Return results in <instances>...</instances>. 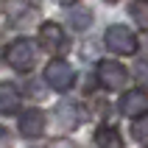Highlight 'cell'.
<instances>
[{"label": "cell", "mask_w": 148, "mask_h": 148, "mask_svg": "<svg viewBox=\"0 0 148 148\" xmlns=\"http://www.w3.org/2000/svg\"><path fill=\"white\" fill-rule=\"evenodd\" d=\"M34 8H31V3H25V0H8L6 3V17L8 20H14V23H20L23 17H28Z\"/></svg>", "instance_id": "obj_10"}, {"label": "cell", "mask_w": 148, "mask_h": 148, "mask_svg": "<svg viewBox=\"0 0 148 148\" xmlns=\"http://www.w3.org/2000/svg\"><path fill=\"white\" fill-rule=\"evenodd\" d=\"M103 42L112 53H120V56H132L137 53V36H134L126 25H109L106 34H103Z\"/></svg>", "instance_id": "obj_2"}, {"label": "cell", "mask_w": 148, "mask_h": 148, "mask_svg": "<svg viewBox=\"0 0 148 148\" xmlns=\"http://www.w3.org/2000/svg\"><path fill=\"white\" fill-rule=\"evenodd\" d=\"M20 90L11 81H0V115H11L20 109Z\"/></svg>", "instance_id": "obj_8"}, {"label": "cell", "mask_w": 148, "mask_h": 148, "mask_svg": "<svg viewBox=\"0 0 148 148\" xmlns=\"http://www.w3.org/2000/svg\"><path fill=\"white\" fill-rule=\"evenodd\" d=\"M45 81L56 92H67L73 87V81H75V70L67 64V62H62V59H53V62L45 67Z\"/></svg>", "instance_id": "obj_3"}, {"label": "cell", "mask_w": 148, "mask_h": 148, "mask_svg": "<svg viewBox=\"0 0 148 148\" xmlns=\"http://www.w3.org/2000/svg\"><path fill=\"white\" fill-rule=\"evenodd\" d=\"M17 126H20V134L23 137L36 140L45 132V112H39V109H25L23 115H20V123Z\"/></svg>", "instance_id": "obj_6"}, {"label": "cell", "mask_w": 148, "mask_h": 148, "mask_svg": "<svg viewBox=\"0 0 148 148\" xmlns=\"http://www.w3.org/2000/svg\"><path fill=\"white\" fill-rule=\"evenodd\" d=\"M95 145L98 148H126L123 137L117 134L115 126H101L98 132H95Z\"/></svg>", "instance_id": "obj_9"}, {"label": "cell", "mask_w": 148, "mask_h": 148, "mask_svg": "<svg viewBox=\"0 0 148 148\" xmlns=\"http://www.w3.org/2000/svg\"><path fill=\"white\" fill-rule=\"evenodd\" d=\"M132 14H134V20H137L143 28H148V3H134Z\"/></svg>", "instance_id": "obj_14"}, {"label": "cell", "mask_w": 148, "mask_h": 148, "mask_svg": "<svg viewBox=\"0 0 148 148\" xmlns=\"http://www.w3.org/2000/svg\"><path fill=\"white\" fill-rule=\"evenodd\" d=\"M67 23L73 25L75 31H84V28H90V23H92V11L90 8H73L70 17H67Z\"/></svg>", "instance_id": "obj_11"}, {"label": "cell", "mask_w": 148, "mask_h": 148, "mask_svg": "<svg viewBox=\"0 0 148 148\" xmlns=\"http://www.w3.org/2000/svg\"><path fill=\"white\" fill-rule=\"evenodd\" d=\"M3 59H6L8 67H14L17 73H28L34 67V59H36V45H34L31 39H25V36H20V39L6 45Z\"/></svg>", "instance_id": "obj_1"}, {"label": "cell", "mask_w": 148, "mask_h": 148, "mask_svg": "<svg viewBox=\"0 0 148 148\" xmlns=\"http://www.w3.org/2000/svg\"><path fill=\"white\" fill-rule=\"evenodd\" d=\"M45 148H75L70 140H53V143H48Z\"/></svg>", "instance_id": "obj_15"}, {"label": "cell", "mask_w": 148, "mask_h": 148, "mask_svg": "<svg viewBox=\"0 0 148 148\" xmlns=\"http://www.w3.org/2000/svg\"><path fill=\"white\" fill-rule=\"evenodd\" d=\"M98 81L106 87V90H123L126 84H129V73H126V67L120 62H101L98 64Z\"/></svg>", "instance_id": "obj_4"}, {"label": "cell", "mask_w": 148, "mask_h": 148, "mask_svg": "<svg viewBox=\"0 0 148 148\" xmlns=\"http://www.w3.org/2000/svg\"><path fill=\"white\" fill-rule=\"evenodd\" d=\"M132 137L137 143H148V112H143V115L132 123Z\"/></svg>", "instance_id": "obj_13"}, {"label": "cell", "mask_w": 148, "mask_h": 148, "mask_svg": "<svg viewBox=\"0 0 148 148\" xmlns=\"http://www.w3.org/2000/svg\"><path fill=\"white\" fill-rule=\"evenodd\" d=\"M120 112L126 117H140L143 112H148V92L145 90H129L120 98Z\"/></svg>", "instance_id": "obj_7"}, {"label": "cell", "mask_w": 148, "mask_h": 148, "mask_svg": "<svg viewBox=\"0 0 148 148\" xmlns=\"http://www.w3.org/2000/svg\"><path fill=\"white\" fill-rule=\"evenodd\" d=\"M56 112H59V123L64 120V129H73V126H78V109H75L73 103H62Z\"/></svg>", "instance_id": "obj_12"}, {"label": "cell", "mask_w": 148, "mask_h": 148, "mask_svg": "<svg viewBox=\"0 0 148 148\" xmlns=\"http://www.w3.org/2000/svg\"><path fill=\"white\" fill-rule=\"evenodd\" d=\"M0 148H11V137L6 129H0Z\"/></svg>", "instance_id": "obj_16"}, {"label": "cell", "mask_w": 148, "mask_h": 148, "mask_svg": "<svg viewBox=\"0 0 148 148\" xmlns=\"http://www.w3.org/2000/svg\"><path fill=\"white\" fill-rule=\"evenodd\" d=\"M39 45L48 53H64L67 50V34L59 23H42L39 25Z\"/></svg>", "instance_id": "obj_5"}, {"label": "cell", "mask_w": 148, "mask_h": 148, "mask_svg": "<svg viewBox=\"0 0 148 148\" xmlns=\"http://www.w3.org/2000/svg\"><path fill=\"white\" fill-rule=\"evenodd\" d=\"M59 3H64V6H70V3H75V0H59Z\"/></svg>", "instance_id": "obj_17"}, {"label": "cell", "mask_w": 148, "mask_h": 148, "mask_svg": "<svg viewBox=\"0 0 148 148\" xmlns=\"http://www.w3.org/2000/svg\"><path fill=\"white\" fill-rule=\"evenodd\" d=\"M106 3H117V0H106Z\"/></svg>", "instance_id": "obj_18"}]
</instances>
